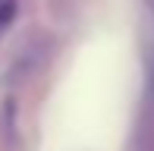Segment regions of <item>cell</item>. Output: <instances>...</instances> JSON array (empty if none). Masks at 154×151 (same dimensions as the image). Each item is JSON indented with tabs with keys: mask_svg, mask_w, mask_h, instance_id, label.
Masks as SVG:
<instances>
[{
	"mask_svg": "<svg viewBox=\"0 0 154 151\" xmlns=\"http://www.w3.org/2000/svg\"><path fill=\"white\" fill-rule=\"evenodd\" d=\"M148 6H151V13H154V0H148Z\"/></svg>",
	"mask_w": 154,
	"mask_h": 151,
	"instance_id": "obj_2",
	"label": "cell"
},
{
	"mask_svg": "<svg viewBox=\"0 0 154 151\" xmlns=\"http://www.w3.org/2000/svg\"><path fill=\"white\" fill-rule=\"evenodd\" d=\"M13 16H16V0H0V32L13 22Z\"/></svg>",
	"mask_w": 154,
	"mask_h": 151,
	"instance_id": "obj_1",
	"label": "cell"
}]
</instances>
